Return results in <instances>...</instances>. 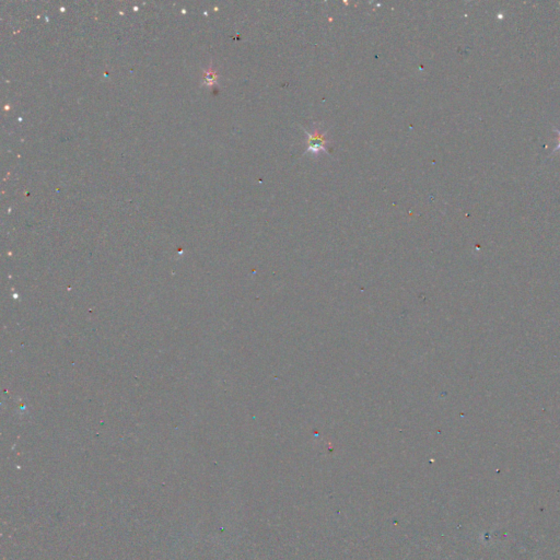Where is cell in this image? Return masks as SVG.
I'll return each mask as SVG.
<instances>
[{"instance_id":"6da1fadb","label":"cell","mask_w":560,"mask_h":560,"mask_svg":"<svg viewBox=\"0 0 560 560\" xmlns=\"http://www.w3.org/2000/svg\"><path fill=\"white\" fill-rule=\"evenodd\" d=\"M307 135H308V140H307L308 153H320V151H325L326 139L324 137V135H322L318 130L312 134L307 132Z\"/></svg>"}]
</instances>
